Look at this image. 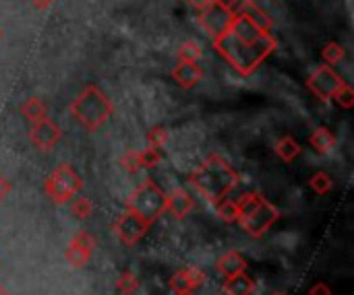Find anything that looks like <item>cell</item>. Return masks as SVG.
<instances>
[{"mask_svg":"<svg viewBox=\"0 0 354 295\" xmlns=\"http://www.w3.org/2000/svg\"><path fill=\"white\" fill-rule=\"evenodd\" d=\"M71 213H73L77 219H87V217L93 213V205H91L89 199L77 196V199L73 201V205H71Z\"/></svg>","mask_w":354,"mask_h":295,"instance_id":"24","label":"cell"},{"mask_svg":"<svg viewBox=\"0 0 354 295\" xmlns=\"http://www.w3.org/2000/svg\"><path fill=\"white\" fill-rule=\"evenodd\" d=\"M71 242L77 244V246H81V248H85V250H89V252H93V248H95V240L87 232H79Z\"/></svg>","mask_w":354,"mask_h":295,"instance_id":"32","label":"cell"},{"mask_svg":"<svg viewBox=\"0 0 354 295\" xmlns=\"http://www.w3.org/2000/svg\"><path fill=\"white\" fill-rule=\"evenodd\" d=\"M120 165H122L127 172H131V174L139 172V170H141V163H139V151H129V153H124V155H122V159H120Z\"/></svg>","mask_w":354,"mask_h":295,"instance_id":"30","label":"cell"},{"mask_svg":"<svg viewBox=\"0 0 354 295\" xmlns=\"http://www.w3.org/2000/svg\"><path fill=\"white\" fill-rule=\"evenodd\" d=\"M236 205H239V221L236 223H241V227L253 238H261L266 232H270L272 225L280 217L278 209L259 192L245 194Z\"/></svg>","mask_w":354,"mask_h":295,"instance_id":"4","label":"cell"},{"mask_svg":"<svg viewBox=\"0 0 354 295\" xmlns=\"http://www.w3.org/2000/svg\"><path fill=\"white\" fill-rule=\"evenodd\" d=\"M201 56H203L201 43H197L195 39H189V41H185V43L178 48V60H185V62H199Z\"/></svg>","mask_w":354,"mask_h":295,"instance_id":"21","label":"cell"},{"mask_svg":"<svg viewBox=\"0 0 354 295\" xmlns=\"http://www.w3.org/2000/svg\"><path fill=\"white\" fill-rule=\"evenodd\" d=\"M127 209L143 217L147 223H153L166 211V192L153 180L147 178L141 186L133 190L127 201Z\"/></svg>","mask_w":354,"mask_h":295,"instance_id":"5","label":"cell"},{"mask_svg":"<svg viewBox=\"0 0 354 295\" xmlns=\"http://www.w3.org/2000/svg\"><path fill=\"white\" fill-rule=\"evenodd\" d=\"M214 2L220 4V6H224V8H228V10H234V12L241 6V0H214Z\"/></svg>","mask_w":354,"mask_h":295,"instance_id":"34","label":"cell"},{"mask_svg":"<svg viewBox=\"0 0 354 295\" xmlns=\"http://www.w3.org/2000/svg\"><path fill=\"white\" fill-rule=\"evenodd\" d=\"M247 271V261L239 254V252H226L220 261H218V273L224 277H232L239 273Z\"/></svg>","mask_w":354,"mask_h":295,"instance_id":"13","label":"cell"},{"mask_svg":"<svg viewBox=\"0 0 354 295\" xmlns=\"http://www.w3.org/2000/svg\"><path fill=\"white\" fill-rule=\"evenodd\" d=\"M160 159H162L160 149L147 147V149L139 151V163H141V167H145V170H153V167H158V165H160Z\"/></svg>","mask_w":354,"mask_h":295,"instance_id":"23","label":"cell"},{"mask_svg":"<svg viewBox=\"0 0 354 295\" xmlns=\"http://www.w3.org/2000/svg\"><path fill=\"white\" fill-rule=\"evenodd\" d=\"M64 256H66V263H68L71 267H77V269H81V267H85V265L89 263V258H91V252L71 242V246L66 248V254H64Z\"/></svg>","mask_w":354,"mask_h":295,"instance_id":"19","label":"cell"},{"mask_svg":"<svg viewBox=\"0 0 354 295\" xmlns=\"http://www.w3.org/2000/svg\"><path fill=\"white\" fill-rule=\"evenodd\" d=\"M185 275H187L189 287L193 292L199 289V287H203V283H205V273L203 271H199L197 267H189V269H185Z\"/></svg>","mask_w":354,"mask_h":295,"instance_id":"29","label":"cell"},{"mask_svg":"<svg viewBox=\"0 0 354 295\" xmlns=\"http://www.w3.org/2000/svg\"><path fill=\"white\" fill-rule=\"evenodd\" d=\"M137 287H139V281L133 273H122L116 281V289L122 295H133L137 292Z\"/></svg>","mask_w":354,"mask_h":295,"instance_id":"25","label":"cell"},{"mask_svg":"<svg viewBox=\"0 0 354 295\" xmlns=\"http://www.w3.org/2000/svg\"><path fill=\"white\" fill-rule=\"evenodd\" d=\"M322 56H324V60H326V64H328V66H336L338 62H342V60H344L346 50H344V45H342V43H338V41H330V43L322 50Z\"/></svg>","mask_w":354,"mask_h":295,"instance_id":"20","label":"cell"},{"mask_svg":"<svg viewBox=\"0 0 354 295\" xmlns=\"http://www.w3.org/2000/svg\"><path fill=\"white\" fill-rule=\"evenodd\" d=\"M309 295H332V289H330L328 283L319 281V283H315V285L309 289Z\"/></svg>","mask_w":354,"mask_h":295,"instance_id":"33","label":"cell"},{"mask_svg":"<svg viewBox=\"0 0 354 295\" xmlns=\"http://www.w3.org/2000/svg\"><path fill=\"white\" fill-rule=\"evenodd\" d=\"M276 153L282 161H295L301 155V145L297 143L295 136H282L276 143Z\"/></svg>","mask_w":354,"mask_h":295,"instance_id":"17","label":"cell"},{"mask_svg":"<svg viewBox=\"0 0 354 295\" xmlns=\"http://www.w3.org/2000/svg\"><path fill=\"white\" fill-rule=\"evenodd\" d=\"M8 192H10V182L6 180V176L0 174V201H2Z\"/></svg>","mask_w":354,"mask_h":295,"instance_id":"35","label":"cell"},{"mask_svg":"<svg viewBox=\"0 0 354 295\" xmlns=\"http://www.w3.org/2000/svg\"><path fill=\"white\" fill-rule=\"evenodd\" d=\"M21 114L33 124V122L46 118V116H48V110H46V103H44L39 97H29V99L21 105Z\"/></svg>","mask_w":354,"mask_h":295,"instance_id":"18","label":"cell"},{"mask_svg":"<svg viewBox=\"0 0 354 295\" xmlns=\"http://www.w3.org/2000/svg\"><path fill=\"white\" fill-rule=\"evenodd\" d=\"M239 10L245 12L257 27H261L263 31L272 33V25H274V23H272V17H270L263 8H259L255 2H251V0H249V2H243V6H241Z\"/></svg>","mask_w":354,"mask_h":295,"instance_id":"15","label":"cell"},{"mask_svg":"<svg viewBox=\"0 0 354 295\" xmlns=\"http://www.w3.org/2000/svg\"><path fill=\"white\" fill-rule=\"evenodd\" d=\"M193 207H195L193 196L187 190H183V188H176L170 194H166V211L174 219H185L193 211Z\"/></svg>","mask_w":354,"mask_h":295,"instance_id":"12","label":"cell"},{"mask_svg":"<svg viewBox=\"0 0 354 295\" xmlns=\"http://www.w3.org/2000/svg\"><path fill=\"white\" fill-rule=\"evenodd\" d=\"M60 136H62L60 126L54 120H50L48 116L33 122L31 130H29V141L33 143V147H37L41 151H50L52 147H56Z\"/></svg>","mask_w":354,"mask_h":295,"instance_id":"10","label":"cell"},{"mask_svg":"<svg viewBox=\"0 0 354 295\" xmlns=\"http://www.w3.org/2000/svg\"><path fill=\"white\" fill-rule=\"evenodd\" d=\"M346 81L328 64L317 66L315 70H311V74L307 77V87L309 91L319 97L322 101H330L334 97V93L344 85Z\"/></svg>","mask_w":354,"mask_h":295,"instance_id":"7","label":"cell"},{"mask_svg":"<svg viewBox=\"0 0 354 295\" xmlns=\"http://www.w3.org/2000/svg\"><path fill=\"white\" fill-rule=\"evenodd\" d=\"M218 217L226 223H236L239 221V205L236 201L230 199H222L218 203Z\"/></svg>","mask_w":354,"mask_h":295,"instance_id":"22","label":"cell"},{"mask_svg":"<svg viewBox=\"0 0 354 295\" xmlns=\"http://www.w3.org/2000/svg\"><path fill=\"white\" fill-rule=\"evenodd\" d=\"M0 295H8V292H6L4 287H0Z\"/></svg>","mask_w":354,"mask_h":295,"instance_id":"39","label":"cell"},{"mask_svg":"<svg viewBox=\"0 0 354 295\" xmlns=\"http://www.w3.org/2000/svg\"><path fill=\"white\" fill-rule=\"evenodd\" d=\"M309 143H311V147H313L319 155H328V153H332L334 147H336V136H334L328 128L319 126V128L311 134Z\"/></svg>","mask_w":354,"mask_h":295,"instance_id":"16","label":"cell"},{"mask_svg":"<svg viewBox=\"0 0 354 295\" xmlns=\"http://www.w3.org/2000/svg\"><path fill=\"white\" fill-rule=\"evenodd\" d=\"M83 188V180L81 176L68 165V163H62L58 165L46 180L44 184V190L46 194L52 199V203L56 205H64L68 203L71 199H75Z\"/></svg>","mask_w":354,"mask_h":295,"instance_id":"6","label":"cell"},{"mask_svg":"<svg viewBox=\"0 0 354 295\" xmlns=\"http://www.w3.org/2000/svg\"><path fill=\"white\" fill-rule=\"evenodd\" d=\"M253 279L245 273H239V275H232V277H226V283H224V294L226 295H251L253 294Z\"/></svg>","mask_w":354,"mask_h":295,"instance_id":"14","label":"cell"},{"mask_svg":"<svg viewBox=\"0 0 354 295\" xmlns=\"http://www.w3.org/2000/svg\"><path fill=\"white\" fill-rule=\"evenodd\" d=\"M199 14H201V17H199L201 27H203L205 33H209L212 39H214V37H218V35L230 25L232 17H234L236 12L224 8V6H220V4H216V2H212L207 8L199 10Z\"/></svg>","mask_w":354,"mask_h":295,"instance_id":"9","label":"cell"},{"mask_svg":"<svg viewBox=\"0 0 354 295\" xmlns=\"http://www.w3.org/2000/svg\"><path fill=\"white\" fill-rule=\"evenodd\" d=\"M239 182L241 176L220 155H212L209 159H205L191 176V184L209 203H220L222 199H226L228 192L239 186Z\"/></svg>","mask_w":354,"mask_h":295,"instance_id":"2","label":"cell"},{"mask_svg":"<svg viewBox=\"0 0 354 295\" xmlns=\"http://www.w3.org/2000/svg\"><path fill=\"white\" fill-rule=\"evenodd\" d=\"M166 141H168V132L162 126H156L147 132V145L153 149H162L166 145Z\"/></svg>","mask_w":354,"mask_h":295,"instance_id":"28","label":"cell"},{"mask_svg":"<svg viewBox=\"0 0 354 295\" xmlns=\"http://www.w3.org/2000/svg\"><path fill=\"white\" fill-rule=\"evenodd\" d=\"M68 110L87 130H97L114 112L110 97L97 85H85L71 101Z\"/></svg>","mask_w":354,"mask_h":295,"instance_id":"3","label":"cell"},{"mask_svg":"<svg viewBox=\"0 0 354 295\" xmlns=\"http://www.w3.org/2000/svg\"><path fill=\"white\" fill-rule=\"evenodd\" d=\"M212 2H214V0H189V4H191L193 8H197V10H203V8H207Z\"/></svg>","mask_w":354,"mask_h":295,"instance_id":"36","label":"cell"},{"mask_svg":"<svg viewBox=\"0 0 354 295\" xmlns=\"http://www.w3.org/2000/svg\"><path fill=\"white\" fill-rule=\"evenodd\" d=\"M172 79H174L183 89H193V87H197V83H201L203 70H201L199 62H185V60H178V64L172 68Z\"/></svg>","mask_w":354,"mask_h":295,"instance_id":"11","label":"cell"},{"mask_svg":"<svg viewBox=\"0 0 354 295\" xmlns=\"http://www.w3.org/2000/svg\"><path fill=\"white\" fill-rule=\"evenodd\" d=\"M151 223H147L143 217H139L137 213H133L131 209H124V213H120V217L114 223V232L118 236V240L127 246H135L145 232L149 230Z\"/></svg>","mask_w":354,"mask_h":295,"instance_id":"8","label":"cell"},{"mask_svg":"<svg viewBox=\"0 0 354 295\" xmlns=\"http://www.w3.org/2000/svg\"><path fill=\"white\" fill-rule=\"evenodd\" d=\"M176 295H197L195 294V292H191V289H189V292H178V294Z\"/></svg>","mask_w":354,"mask_h":295,"instance_id":"38","label":"cell"},{"mask_svg":"<svg viewBox=\"0 0 354 295\" xmlns=\"http://www.w3.org/2000/svg\"><path fill=\"white\" fill-rule=\"evenodd\" d=\"M340 108H344V110H351L354 105V91L353 87L348 85V83H344L336 93H334V97H332Z\"/></svg>","mask_w":354,"mask_h":295,"instance_id":"26","label":"cell"},{"mask_svg":"<svg viewBox=\"0 0 354 295\" xmlns=\"http://www.w3.org/2000/svg\"><path fill=\"white\" fill-rule=\"evenodd\" d=\"M332 186H334V182H332V178H330L326 172H317V174L311 178V188H313L317 194H328V192L332 190Z\"/></svg>","mask_w":354,"mask_h":295,"instance_id":"27","label":"cell"},{"mask_svg":"<svg viewBox=\"0 0 354 295\" xmlns=\"http://www.w3.org/2000/svg\"><path fill=\"white\" fill-rule=\"evenodd\" d=\"M56 0H31V4L35 6V8H48V6H52Z\"/></svg>","mask_w":354,"mask_h":295,"instance_id":"37","label":"cell"},{"mask_svg":"<svg viewBox=\"0 0 354 295\" xmlns=\"http://www.w3.org/2000/svg\"><path fill=\"white\" fill-rule=\"evenodd\" d=\"M0 35H2V31H0Z\"/></svg>","mask_w":354,"mask_h":295,"instance_id":"40","label":"cell"},{"mask_svg":"<svg viewBox=\"0 0 354 295\" xmlns=\"http://www.w3.org/2000/svg\"><path fill=\"white\" fill-rule=\"evenodd\" d=\"M170 287H172L176 294H178V292H189V289H191V287H189V281H187V275H185V269L172 275V279H170ZM191 292H193V289H191Z\"/></svg>","mask_w":354,"mask_h":295,"instance_id":"31","label":"cell"},{"mask_svg":"<svg viewBox=\"0 0 354 295\" xmlns=\"http://www.w3.org/2000/svg\"><path fill=\"white\" fill-rule=\"evenodd\" d=\"M214 48L239 74L249 77L276 50V37L236 10L230 25L214 37Z\"/></svg>","mask_w":354,"mask_h":295,"instance_id":"1","label":"cell"}]
</instances>
